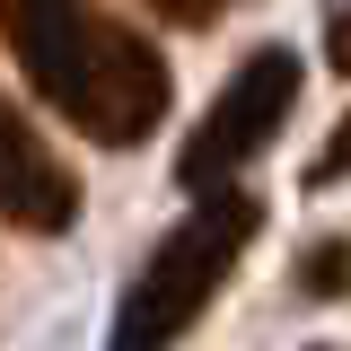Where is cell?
Returning a JSON list of instances; mask_svg holds the SVG:
<instances>
[{
    "label": "cell",
    "instance_id": "cell-1",
    "mask_svg": "<svg viewBox=\"0 0 351 351\" xmlns=\"http://www.w3.org/2000/svg\"><path fill=\"white\" fill-rule=\"evenodd\" d=\"M0 36L18 53V71L62 123H80L106 149H132L167 123V53L132 36L123 18H106L97 0H0Z\"/></svg>",
    "mask_w": 351,
    "mask_h": 351
},
{
    "label": "cell",
    "instance_id": "cell-2",
    "mask_svg": "<svg viewBox=\"0 0 351 351\" xmlns=\"http://www.w3.org/2000/svg\"><path fill=\"white\" fill-rule=\"evenodd\" d=\"M255 228H263L255 193L211 184V193L149 246V263L132 272V290H123V307H114V334H106V343L114 351H176L193 325H202V307L228 290V272L246 263Z\"/></svg>",
    "mask_w": 351,
    "mask_h": 351
},
{
    "label": "cell",
    "instance_id": "cell-3",
    "mask_svg": "<svg viewBox=\"0 0 351 351\" xmlns=\"http://www.w3.org/2000/svg\"><path fill=\"white\" fill-rule=\"evenodd\" d=\"M299 80H307V71H299L290 44H255V53L228 71V88L202 106V123L184 132L176 184H184V193H211V184H228L246 158H263L272 132L290 123V106H299Z\"/></svg>",
    "mask_w": 351,
    "mask_h": 351
},
{
    "label": "cell",
    "instance_id": "cell-4",
    "mask_svg": "<svg viewBox=\"0 0 351 351\" xmlns=\"http://www.w3.org/2000/svg\"><path fill=\"white\" fill-rule=\"evenodd\" d=\"M0 219H18L27 237H62L80 219V176L44 149L18 106H0Z\"/></svg>",
    "mask_w": 351,
    "mask_h": 351
},
{
    "label": "cell",
    "instance_id": "cell-5",
    "mask_svg": "<svg viewBox=\"0 0 351 351\" xmlns=\"http://www.w3.org/2000/svg\"><path fill=\"white\" fill-rule=\"evenodd\" d=\"M290 290L299 299H351V237H316L290 272Z\"/></svg>",
    "mask_w": 351,
    "mask_h": 351
},
{
    "label": "cell",
    "instance_id": "cell-6",
    "mask_svg": "<svg viewBox=\"0 0 351 351\" xmlns=\"http://www.w3.org/2000/svg\"><path fill=\"white\" fill-rule=\"evenodd\" d=\"M334 176H351V114H343V132H334V141H325V149H316V167H307V184H316V193H325V184H334Z\"/></svg>",
    "mask_w": 351,
    "mask_h": 351
},
{
    "label": "cell",
    "instance_id": "cell-7",
    "mask_svg": "<svg viewBox=\"0 0 351 351\" xmlns=\"http://www.w3.org/2000/svg\"><path fill=\"white\" fill-rule=\"evenodd\" d=\"M158 9H167L176 27H211V18H228V9H237V0H158Z\"/></svg>",
    "mask_w": 351,
    "mask_h": 351
},
{
    "label": "cell",
    "instance_id": "cell-8",
    "mask_svg": "<svg viewBox=\"0 0 351 351\" xmlns=\"http://www.w3.org/2000/svg\"><path fill=\"white\" fill-rule=\"evenodd\" d=\"M325 53H334V71H351V9H334V27H325Z\"/></svg>",
    "mask_w": 351,
    "mask_h": 351
},
{
    "label": "cell",
    "instance_id": "cell-9",
    "mask_svg": "<svg viewBox=\"0 0 351 351\" xmlns=\"http://www.w3.org/2000/svg\"><path fill=\"white\" fill-rule=\"evenodd\" d=\"M316 351H343V343H316Z\"/></svg>",
    "mask_w": 351,
    "mask_h": 351
}]
</instances>
